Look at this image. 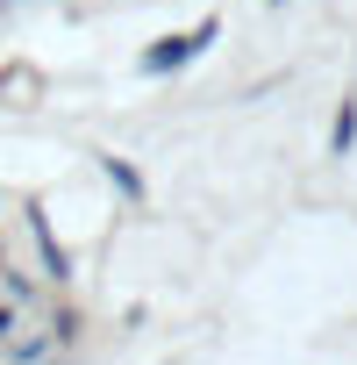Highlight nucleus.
<instances>
[{
    "mask_svg": "<svg viewBox=\"0 0 357 365\" xmlns=\"http://www.w3.org/2000/svg\"><path fill=\"white\" fill-rule=\"evenodd\" d=\"M208 36H215V22H201L193 36H171V43H157V51L143 58V72H171V65H186V58H193V51L208 43Z\"/></svg>",
    "mask_w": 357,
    "mask_h": 365,
    "instance_id": "obj_1",
    "label": "nucleus"
},
{
    "mask_svg": "<svg viewBox=\"0 0 357 365\" xmlns=\"http://www.w3.org/2000/svg\"><path fill=\"white\" fill-rule=\"evenodd\" d=\"M350 143H357V108H343V115H336V150H350Z\"/></svg>",
    "mask_w": 357,
    "mask_h": 365,
    "instance_id": "obj_2",
    "label": "nucleus"
}]
</instances>
